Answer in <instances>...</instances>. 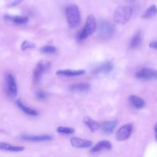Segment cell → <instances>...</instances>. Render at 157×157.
Returning <instances> with one entry per match:
<instances>
[{"mask_svg": "<svg viewBox=\"0 0 157 157\" xmlns=\"http://www.w3.org/2000/svg\"><path fill=\"white\" fill-rule=\"evenodd\" d=\"M133 131V124H127L118 129L116 133V139L118 141H125L131 135Z\"/></svg>", "mask_w": 157, "mask_h": 157, "instance_id": "obj_8", "label": "cell"}, {"mask_svg": "<svg viewBox=\"0 0 157 157\" xmlns=\"http://www.w3.org/2000/svg\"><path fill=\"white\" fill-rule=\"evenodd\" d=\"M84 123L87 126L89 129L91 130L92 132H95L98 130V129L101 127V125L99 124V123H98L97 121H94L93 119H91L89 117H86L84 118Z\"/></svg>", "mask_w": 157, "mask_h": 157, "instance_id": "obj_21", "label": "cell"}, {"mask_svg": "<svg viewBox=\"0 0 157 157\" xmlns=\"http://www.w3.org/2000/svg\"><path fill=\"white\" fill-rule=\"evenodd\" d=\"M4 18L8 21H10L16 25H25L29 22V18L26 16H21V15H5Z\"/></svg>", "mask_w": 157, "mask_h": 157, "instance_id": "obj_13", "label": "cell"}, {"mask_svg": "<svg viewBox=\"0 0 157 157\" xmlns=\"http://www.w3.org/2000/svg\"><path fill=\"white\" fill-rule=\"evenodd\" d=\"M157 14V7L155 5L150 6L148 9L146 10V12H144V15H143L142 18H150L152 17L155 16Z\"/></svg>", "mask_w": 157, "mask_h": 157, "instance_id": "obj_22", "label": "cell"}, {"mask_svg": "<svg viewBox=\"0 0 157 157\" xmlns=\"http://www.w3.org/2000/svg\"><path fill=\"white\" fill-rule=\"evenodd\" d=\"M25 150L24 147H20V146H15L13 144H9L6 142H0V150L9 152H21Z\"/></svg>", "mask_w": 157, "mask_h": 157, "instance_id": "obj_14", "label": "cell"}, {"mask_svg": "<svg viewBox=\"0 0 157 157\" xmlns=\"http://www.w3.org/2000/svg\"><path fill=\"white\" fill-rule=\"evenodd\" d=\"M113 69V65L111 62H105L101 65L98 66L95 68L93 69L92 73L94 75H98V74H107L112 71Z\"/></svg>", "mask_w": 157, "mask_h": 157, "instance_id": "obj_11", "label": "cell"}, {"mask_svg": "<svg viewBox=\"0 0 157 157\" xmlns=\"http://www.w3.org/2000/svg\"><path fill=\"white\" fill-rule=\"evenodd\" d=\"M97 29V21L95 17L93 15H88L87 18L85 25L82 30L78 33V40L79 41H82L87 39L88 37L93 35Z\"/></svg>", "mask_w": 157, "mask_h": 157, "instance_id": "obj_3", "label": "cell"}, {"mask_svg": "<svg viewBox=\"0 0 157 157\" xmlns=\"http://www.w3.org/2000/svg\"><path fill=\"white\" fill-rule=\"evenodd\" d=\"M135 76L137 79L143 81H151L157 80V70L149 67H144L137 71L135 74Z\"/></svg>", "mask_w": 157, "mask_h": 157, "instance_id": "obj_6", "label": "cell"}, {"mask_svg": "<svg viewBox=\"0 0 157 157\" xmlns=\"http://www.w3.org/2000/svg\"><path fill=\"white\" fill-rule=\"evenodd\" d=\"M129 102L133 107L136 109H142L146 105L144 100L136 95H130L129 98Z\"/></svg>", "mask_w": 157, "mask_h": 157, "instance_id": "obj_16", "label": "cell"}, {"mask_svg": "<svg viewBox=\"0 0 157 157\" xmlns=\"http://www.w3.org/2000/svg\"><path fill=\"white\" fill-rule=\"evenodd\" d=\"M36 97L39 100H44L46 99V98H47V95H46V94L44 93V91H42V90H39V91L37 92Z\"/></svg>", "mask_w": 157, "mask_h": 157, "instance_id": "obj_26", "label": "cell"}, {"mask_svg": "<svg viewBox=\"0 0 157 157\" xmlns=\"http://www.w3.org/2000/svg\"><path fill=\"white\" fill-rule=\"evenodd\" d=\"M154 131H155V136H156V141H157V122H156V124H155Z\"/></svg>", "mask_w": 157, "mask_h": 157, "instance_id": "obj_29", "label": "cell"}, {"mask_svg": "<svg viewBox=\"0 0 157 157\" xmlns=\"http://www.w3.org/2000/svg\"><path fill=\"white\" fill-rule=\"evenodd\" d=\"M133 15V9L130 6H118L113 13V20L119 25H125L130 21Z\"/></svg>", "mask_w": 157, "mask_h": 157, "instance_id": "obj_1", "label": "cell"}, {"mask_svg": "<svg viewBox=\"0 0 157 157\" xmlns=\"http://www.w3.org/2000/svg\"><path fill=\"white\" fill-rule=\"evenodd\" d=\"M57 132L63 135H71L75 133V130L71 127H58L57 128Z\"/></svg>", "mask_w": 157, "mask_h": 157, "instance_id": "obj_23", "label": "cell"}, {"mask_svg": "<svg viewBox=\"0 0 157 157\" xmlns=\"http://www.w3.org/2000/svg\"><path fill=\"white\" fill-rule=\"evenodd\" d=\"M90 84L88 83H77L70 86V90L73 92H85L89 90Z\"/></svg>", "mask_w": 157, "mask_h": 157, "instance_id": "obj_19", "label": "cell"}, {"mask_svg": "<svg viewBox=\"0 0 157 157\" xmlns=\"http://www.w3.org/2000/svg\"><path fill=\"white\" fill-rule=\"evenodd\" d=\"M35 48V44L30 42L29 41H24L21 44V49L22 51H27L28 49L34 48Z\"/></svg>", "mask_w": 157, "mask_h": 157, "instance_id": "obj_25", "label": "cell"}, {"mask_svg": "<svg viewBox=\"0 0 157 157\" xmlns=\"http://www.w3.org/2000/svg\"><path fill=\"white\" fill-rule=\"evenodd\" d=\"M117 122L116 121H105V122L103 123L101 127L104 133L108 134V133H111L114 130V129L117 127Z\"/></svg>", "mask_w": 157, "mask_h": 157, "instance_id": "obj_18", "label": "cell"}, {"mask_svg": "<svg viewBox=\"0 0 157 157\" xmlns=\"http://www.w3.org/2000/svg\"><path fill=\"white\" fill-rule=\"evenodd\" d=\"M85 74L84 70H72V69H64V70H58L56 75L58 76L64 77H77L81 76Z\"/></svg>", "mask_w": 157, "mask_h": 157, "instance_id": "obj_12", "label": "cell"}, {"mask_svg": "<svg viewBox=\"0 0 157 157\" xmlns=\"http://www.w3.org/2000/svg\"><path fill=\"white\" fill-rule=\"evenodd\" d=\"M150 47L151 48L157 49V41H152V42H150Z\"/></svg>", "mask_w": 157, "mask_h": 157, "instance_id": "obj_28", "label": "cell"}, {"mask_svg": "<svg viewBox=\"0 0 157 157\" xmlns=\"http://www.w3.org/2000/svg\"><path fill=\"white\" fill-rule=\"evenodd\" d=\"M124 1L127 2H129V3H133V2H135L136 0H124Z\"/></svg>", "mask_w": 157, "mask_h": 157, "instance_id": "obj_30", "label": "cell"}, {"mask_svg": "<svg viewBox=\"0 0 157 157\" xmlns=\"http://www.w3.org/2000/svg\"><path fill=\"white\" fill-rule=\"evenodd\" d=\"M142 42V34L140 31H137L132 38L130 43V48L131 49H135L140 46Z\"/></svg>", "mask_w": 157, "mask_h": 157, "instance_id": "obj_20", "label": "cell"}, {"mask_svg": "<svg viewBox=\"0 0 157 157\" xmlns=\"http://www.w3.org/2000/svg\"><path fill=\"white\" fill-rule=\"evenodd\" d=\"M114 33V27L111 23L103 21L99 25V37L101 39L107 40L111 38Z\"/></svg>", "mask_w": 157, "mask_h": 157, "instance_id": "obj_5", "label": "cell"}, {"mask_svg": "<svg viewBox=\"0 0 157 157\" xmlns=\"http://www.w3.org/2000/svg\"><path fill=\"white\" fill-rule=\"evenodd\" d=\"M6 81V87L8 94L12 97H15L18 93V87H17L16 81L15 77L11 73H7L5 77Z\"/></svg>", "mask_w": 157, "mask_h": 157, "instance_id": "obj_7", "label": "cell"}, {"mask_svg": "<svg viewBox=\"0 0 157 157\" xmlns=\"http://www.w3.org/2000/svg\"><path fill=\"white\" fill-rule=\"evenodd\" d=\"M22 1L23 0H12V1L9 3L8 6H9V7H14V6H18V5L20 4Z\"/></svg>", "mask_w": 157, "mask_h": 157, "instance_id": "obj_27", "label": "cell"}, {"mask_svg": "<svg viewBox=\"0 0 157 157\" xmlns=\"http://www.w3.org/2000/svg\"><path fill=\"white\" fill-rule=\"evenodd\" d=\"M111 148L112 144L110 141L102 140L100 141L99 143H98V144L90 150V152H91V153H98V152H101L104 150H111Z\"/></svg>", "mask_w": 157, "mask_h": 157, "instance_id": "obj_15", "label": "cell"}, {"mask_svg": "<svg viewBox=\"0 0 157 157\" xmlns=\"http://www.w3.org/2000/svg\"><path fill=\"white\" fill-rule=\"evenodd\" d=\"M51 67V62L48 61H40L35 66L33 72V79L35 84H38L41 81L43 75L49 70Z\"/></svg>", "mask_w": 157, "mask_h": 157, "instance_id": "obj_4", "label": "cell"}, {"mask_svg": "<svg viewBox=\"0 0 157 157\" xmlns=\"http://www.w3.org/2000/svg\"><path fill=\"white\" fill-rule=\"evenodd\" d=\"M18 137L22 140L30 141V142H46L52 140V136L50 135H38V136H32V135L21 134Z\"/></svg>", "mask_w": 157, "mask_h": 157, "instance_id": "obj_9", "label": "cell"}, {"mask_svg": "<svg viewBox=\"0 0 157 157\" xmlns=\"http://www.w3.org/2000/svg\"><path fill=\"white\" fill-rule=\"evenodd\" d=\"M71 144L73 147L78 149H83V148H89L92 146L91 141L88 140H84L82 138L78 137H72L70 140Z\"/></svg>", "mask_w": 157, "mask_h": 157, "instance_id": "obj_10", "label": "cell"}, {"mask_svg": "<svg viewBox=\"0 0 157 157\" xmlns=\"http://www.w3.org/2000/svg\"><path fill=\"white\" fill-rule=\"evenodd\" d=\"M56 51V48L52 45H45L40 49V52L43 54H54Z\"/></svg>", "mask_w": 157, "mask_h": 157, "instance_id": "obj_24", "label": "cell"}, {"mask_svg": "<svg viewBox=\"0 0 157 157\" xmlns=\"http://www.w3.org/2000/svg\"><path fill=\"white\" fill-rule=\"evenodd\" d=\"M16 104L18 107V108L21 110H22L25 113H26L27 115H29V116L32 117H35L38 115V112L37 110H34V109L31 108V107L26 106L21 100H18L16 101Z\"/></svg>", "mask_w": 157, "mask_h": 157, "instance_id": "obj_17", "label": "cell"}, {"mask_svg": "<svg viewBox=\"0 0 157 157\" xmlns=\"http://www.w3.org/2000/svg\"><path fill=\"white\" fill-rule=\"evenodd\" d=\"M67 25L70 29H75L81 22V12L76 5H70L65 9Z\"/></svg>", "mask_w": 157, "mask_h": 157, "instance_id": "obj_2", "label": "cell"}]
</instances>
